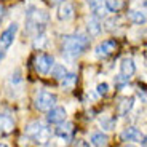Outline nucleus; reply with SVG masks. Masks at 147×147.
I'll return each instance as SVG.
<instances>
[{"mask_svg":"<svg viewBox=\"0 0 147 147\" xmlns=\"http://www.w3.org/2000/svg\"><path fill=\"white\" fill-rule=\"evenodd\" d=\"M67 72H69V70H67L66 67L63 66V64H55V66H53V69H51L53 77H55V78H58V80H61V78H63Z\"/></svg>","mask_w":147,"mask_h":147,"instance_id":"412c9836","label":"nucleus"},{"mask_svg":"<svg viewBox=\"0 0 147 147\" xmlns=\"http://www.w3.org/2000/svg\"><path fill=\"white\" fill-rule=\"evenodd\" d=\"M136 72V66H134V61L131 58H123L120 61V74L125 75V77H131L133 74Z\"/></svg>","mask_w":147,"mask_h":147,"instance_id":"ddd939ff","label":"nucleus"},{"mask_svg":"<svg viewBox=\"0 0 147 147\" xmlns=\"http://www.w3.org/2000/svg\"><path fill=\"white\" fill-rule=\"evenodd\" d=\"M18 29H19L18 22H11L10 26L0 34V45H2L5 50L13 45V42H15V38H16V34H18Z\"/></svg>","mask_w":147,"mask_h":147,"instance_id":"39448f33","label":"nucleus"},{"mask_svg":"<svg viewBox=\"0 0 147 147\" xmlns=\"http://www.w3.org/2000/svg\"><path fill=\"white\" fill-rule=\"evenodd\" d=\"M128 147H136V146H128Z\"/></svg>","mask_w":147,"mask_h":147,"instance_id":"72a5a7b5","label":"nucleus"},{"mask_svg":"<svg viewBox=\"0 0 147 147\" xmlns=\"http://www.w3.org/2000/svg\"><path fill=\"white\" fill-rule=\"evenodd\" d=\"M129 21L134 24H146L147 22V13L142 10H131L129 11Z\"/></svg>","mask_w":147,"mask_h":147,"instance_id":"a211bd4d","label":"nucleus"},{"mask_svg":"<svg viewBox=\"0 0 147 147\" xmlns=\"http://www.w3.org/2000/svg\"><path fill=\"white\" fill-rule=\"evenodd\" d=\"M117 48H118V43L115 40H104L96 47L94 53L98 58H107V56L114 55L117 51Z\"/></svg>","mask_w":147,"mask_h":147,"instance_id":"423d86ee","label":"nucleus"},{"mask_svg":"<svg viewBox=\"0 0 147 147\" xmlns=\"http://www.w3.org/2000/svg\"><path fill=\"white\" fill-rule=\"evenodd\" d=\"M50 2H53V3H61V2H64V0H50Z\"/></svg>","mask_w":147,"mask_h":147,"instance_id":"7c9ffc66","label":"nucleus"},{"mask_svg":"<svg viewBox=\"0 0 147 147\" xmlns=\"http://www.w3.org/2000/svg\"><path fill=\"white\" fill-rule=\"evenodd\" d=\"M2 19H3V8L0 7V22H2Z\"/></svg>","mask_w":147,"mask_h":147,"instance_id":"c85d7f7f","label":"nucleus"},{"mask_svg":"<svg viewBox=\"0 0 147 147\" xmlns=\"http://www.w3.org/2000/svg\"><path fill=\"white\" fill-rule=\"evenodd\" d=\"M15 131V120L13 117L5 112L0 114V133H3V134H11V133Z\"/></svg>","mask_w":147,"mask_h":147,"instance_id":"f8f14e48","label":"nucleus"},{"mask_svg":"<svg viewBox=\"0 0 147 147\" xmlns=\"http://www.w3.org/2000/svg\"><path fill=\"white\" fill-rule=\"evenodd\" d=\"M56 16H58L59 21H63V22H67L70 19H74V16H75L74 5L70 2H61L58 7V11H56Z\"/></svg>","mask_w":147,"mask_h":147,"instance_id":"0eeeda50","label":"nucleus"},{"mask_svg":"<svg viewBox=\"0 0 147 147\" xmlns=\"http://www.w3.org/2000/svg\"><path fill=\"white\" fill-rule=\"evenodd\" d=\"M0 147H8V146H7V144H2V142H0Z\"/></svg>","mask_w":147,"mask_h":147,"instance_id":"473e14b6","label":"nucleus"},{"mask_svg":"<svg viewBox=\"0 0 147 147\" xmlns=\"http://www.w3.org/2000/svg\"><path fill=\"white\" fill-rule=\"evenodd\" d=\"M43 126H45L43 123H40V121H37V120L35 121H30V123H27V125H26L24 133H26L29 138H32V139H34V138H35L37 134L42 131V128H43Z\"/></svg>","mask_w":147,"mask_h":147,"instance_id":"f3484780","label":"nucleus"},{"mask_svg":"<svg viewBox=\"0 0 147 147\" xmlns=\"http://www.w3.org/2000/svg\"><path fill=\"white\" fill-rule=\"evenodd\" d=\"M74 147H90V144L86 142L85 139H77L75 144H74Z\"/></svg>","mask_w":147,"mask_h":147,"instance_id":"bb28decb","label":"nucleus"},{"mask_svg":"<svg viewBox=\"0 0 147 147\" xmlns=\"http://www.w3.org/2000/svg\"><path fill=\"white\" fill-rule=\"evenodd\" d=\"M96 90H98V94L104 96V94L109 93V85H107V83H99L98 86H96Z\"/></svg>","mask_w":147,"mask_h":147,"instance_id":"393cba45","label":"nucleus"},{"mask_svg":"<svg viewBox=\"0 0 147 147\" xmlns=\"http://www.w3.org/2000/svg\"><path fill=\"white\" fill-rule=\"evenodd\" d=\"M5 51H7V50H5V48L2 47V45H0V63H2V59L5 58Z\"/></svg>","mask_w":147,"mask_h":147,"instance_id":"cd10ccee","label":"nucleus"},{"mask_svg":"<svg viewBox=\"0 0 147 147\" xmlns=\"http://www.w3.org/2000/svg\"><path fill=\"white\" fill-rule=\"evenodd\" d=\"M77 82V75L72 72H67L63 78H61V85H63L64 88H74V85Z\"/></svg>","mask_w":147,"mask_h":147,"instance_id":"aec40b11","label":"nucleus"},{"mask_svg":"<svg viewBox=\"0 0 147 147\" xmlns=\"http://www.w3.org/2000/svg\"><path fill=\"white\" fill-rule=\"evenodd\" d=\"M90 141H91V144L94 147H104L107 144V141H109V138H107V134H104L102 131H94V133H91Z\"/></svg>","mask_w":147,"mask_h":147,"instance_id":"dca6fc26","label":"nucleus"},{"mask_svg":"<svg viewBox=\"0 0 147 147\" xmlns=\"http://www.w3.org/2000/svg\"><path fill=\"white\" fill-rule=\"evenodd\" d=\"M48 19H50V15L38 7H32L30 5L26 11V24H27V30L30 34L37 35V34L43 32Z\"/></svg>","mask_w":147,"mask_h":147,"instance_id":"f03ea898","label":"nucleus"},{"mask_svg":"<svg viewBox=\"0 0 147 147\" xmlns=\"http://www.w3.org/2000/svg\"><path fill=\"white\" fill-rule=\"evenodd\" d=\"M120 136H121L123 141H129V142H142V139H144V134L138 128H134V126L125 128L123 131H121Z\"/></svg>","mask_w":147,"mask_h":147,"instance_id":"9d476101","label":"nucleus"},{"mask_svg":"<svg viewBox=\"0 0 147 147\" xmlns=\"http://www.w3.org/2000/svg\"><path fill=\"white\" fill-rule=\"evenodd\" d=\"M53 66H55V59H53V56L47 55V53H40V55L35 56V69H37L38 74L47 75V74L51 72Z\"/></svg>","mask_w":147,"mask_h":147,"instance_id":"20e7f679","label":"nucleus"},{"mask_svg":"<svg viewBox=\"0 0 147 147\" xmlns=\"http://www.w3.org/2000/svg\"><path fill=\"white\" fill-rule=\"evenodd\" d=\"M106 8L109 13H117L121 8V0H106Z\"/></svg>","mask_w":147,"mask_h":147,"instance_id":"4be33fe9","label":"nucleus"},{"mask_svg":"<svg viewBox=\"0 0 147 147\" xmlns=\"http://www.w3.org/2000/svg\"><path fill=\"white\" fill-rule=\"evenodd\" d=\"M47 35H45V32H40V34H37L35 38H34V47L38 48V50H42V48L47 45Z\"/></svg>","mask_w":147,"mask_h":147,"instance_id":"5701e85b","label":"nucleus"},{"mask_svg":"<svg viewBox=\"0 0 147 147\" xmlns=\"http://www.w3.org/2000/svg\"><path fill=\"white\" fill-rule=\"evenodd\" d=\"M99 125L102 129H106V131H112V129H115V125H117V120H115V117H110V115H106V117H102L99 120Z\"/></svg>","mask_w":147,"mask_h":147,"instance_id":"6ab92c4d","label":"nucleus"},{"mask_svg":"<svg viewBox=\"0 0 147 147\" xmlns=\"http://www.w3.org/2000/svg\"><path fill=\"white\" fill-rule=\"evenodd\" d=\"M141 144H142L144 147H147V136H144V139H142V142H141Z\"/></svg>","mask_w":147,"mask_h":147,"instance_id":"c756f323","label":"nucleus"},{"mask_svg":"<svg viewBox=\"0 0 147 147\" xmlns=\"http://www.w3.org/2000/svg\"><path fill=\"white\" fill-rule=\"evenodd\" d=\"M10 82H11L13 85H18V83H21V82H22V77H21V70H19V69H16L15 72H13V75H11Z\"/></svg>","mask_w":147,"mask_h":147,"instance_id":"b1692460","label":"nucleus"},{"mask_svg":"<svg viewBox=\"0 0 147 147\" xmlns=\"http://www.w3.org/2000/svg\"><path fill=\"white\" fill-rule=\"evenodd\" d=\"M133 106H134V98H133V96L123 98L117 106V114L120 115V117H125V115L129 114V110L133 109Z\"/></svg>","mask_w":147,"mask_h":147,"instance_id":"4468645a","label":"nucleus"},{"mask_svg":"<svg viewBox=\"0 0 147 147\" xmlns=\"http://www.w3.org/2000/svg\"><path fill=\"white\" fill-rule=\"evenodd\" d=\"M90 48V38L83 34H72L63 38V50L67 56L77 58Z\"/></svg>","mask_w":147,"mask_h":147,"instance_id":"f257e3e1","label":"nucleus"},{"mask_svg":"<svg viewBox=\"0 0 147 147\" xmlns=\"http://www.w3.org/2000/svg\"><path fill=\"white\" fill-rule=\"evenodd\" d=\"M142 7H146V8H147V0H142Z\"/></svg>","mask_w":147,"mask_h":147,"instance_id":"2f4dec72","label":"nucleus"},{"mask_svg":"<svg viewBox=\"0 0 147 147\" xmlns=\"http://www.w3.org/2000/svg\"><path fill=\"white\" fill-rule=\"evenodd\" d=\"M66 117H67L66 109L61 106H55L51 110H48L47 120H48V123H53V125H61V123L66 121Z\"/></svg>","mask_w":147,"mask_h":147,"instance_id":"6e6552de","label":"nucleus"},{"mask_svg":"<svg viewBox=\"0 0 147 147\" xmlns=\"http://www.w3.org/2000/svg\"><path fill=\"white\" fill-rule=\"evenodd\" d=\"M88 5L93 16H96V18H102L109 13L106 8V0H88Z\"/></svg>","mask_w":147,"mask_h":147,"instance_id":"9b49d317","label":"nucleus"},{"mask_svg":"<svg viewBox=\"0 0 147 147\" xmlns=\"http://www.w3.org/2000/svg\"><path fill=\"white\" fill-rule=\"evenodd\" d=\"M86 29H88V34L91 37H98V35H99L101 30H102V26H101L99 18H96V16L88 18V21H86Z\"/></svg>","mask_w":147,"mask_h":147,"instance_id":"2eb2a0df","label":"nucleus"},{"mask_svg":"<svg viewBox=\"0 0 147 147\" xmlns=\"http://www.w3.org/2000/svg\"><path fill=\"white\" fill-rule=\"evenodd\" d=\"M138 96L141 98V101H142V102L147 104V91H146V90H138Z\"/></svg>","mask_w":147,"mask_h":147,"instance_id":"a878e982","label":"nucleus"},{"mask_svg":"<svg viewBox=\"0 0 147 147\" xmlns=\"http://www.w3.org/2000/svg\"><path fill=\"white\" fill-rule=\"evenodd\" d=\"M74 131H75V128H74V123H70V121H64V123H61V125L56 128V136L59 138V139H63L64 142H69V141L74 139Z\"/></svg>","mask_w":147,"mask_h":147,"instance_id":"1a4fd4ad","label":"nucleus"},{"mask_svg":"<svg viewBox=\"0 0 147 147\" xmlns=\"http://www.w3.org/2000/svg\"><path fill=\"white\" fill-rule=\"evenodd\" d=\"M56 101H58L56 94L48 93V91H40V93H37L34 102H35V107L38 110H42V112H48V110H51L53 107L56 106Z\"/></svg>","mask_w":147,"mask_h":147,"instance_id":"7ed1b4c3","label":"nucleus"}]
</instances>
